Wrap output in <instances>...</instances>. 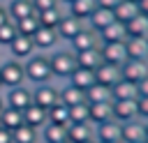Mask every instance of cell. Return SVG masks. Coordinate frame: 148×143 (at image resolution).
Listing matches in <instances>:
<instances>
[{
    "label": "cell",
    "mask_w": 148,
    "mask_h": 143,
    "mask_svg": "<svg viewBox=\"0 0 148 143\" xmlns=\"http://www.w3.org/2000/svg\"><path fill=\"white\" fill-rule=\"evenodd\" d=\"M49 62H51L53 81H58V83H65V81L74 74V69L79 67L76 53H74L67 44H60L58 48H53V51L49 53Z\"/></svg>",
    "instance_id": "6da1fadb"
},
{
    "label": "cell",
    "mask_w": 148,
    "mask_h": 143,
    "mask_svg": "<svg viewBox=\"0 0 148 143\" xmlns=\"http://www.w3.org/2000/svg\"><path fill=\"white\" fill-rule=\"evenodd\" d=\"M23 69H25V81H28L30 85H39V83H49V81H53V72H51L49 53H39V51H35V53L23 62Z\"/></svg>",
    "instance_id": "7a4b0ae2"
},
{
    "label": "cell",
    "mask_w": 148,
    "mask_h": 143,
    "mask_svg": "<svg viewBox=\"0 0 148 143\" xmlns=\"http://www.w3.org/2000/svg\"><path fill=\"white\" fill-rule=\"evenodd\" d=\"M0 78H2V90H9V88H16V85L28 83V81H25L23 62L5 55L2 62H0Z\"/></svg>",
    "instance_id": "3957f363"
},
{
    "label": "cell",
    "mask_w": 148,
    "mask_h": 143,
    "mask_svg": "<svg viewBox=\"0 0 148 143\" xmlns=\"http://www.w3.org/2000/svg\"><path fill=\"white\" fill-rule=\"evenodd\" d=\"M60 101V83L58 81H49V83H39L32 85V104H37L39 108L49 111Z\"/></svg>",
    "instance_id": "277c9868"
},
{
    "label": "cell",
    "mask_w": 148,
    "mask_h": 143,
    "mask_svg": "<svg viewBox=\"0 0 148 143\" xmlns=\"http://www.w3.org/2000/svg\"><path fill=\"white\" fill-rule=\"evenodd\" d=\"M2 92H5V101H7L9 108L25 111L32 104V85L30 83H23V85H16V88L2 90Z\"/></svg>",
    "instance_id": "5b68a950"
},
{
    "label": "cell",
    "mask_w": 148,
    "mask_h": 143,
    "mask_svg": "<svg viewBox=\"0 0 148 143\" xmlns=\"http://www.w3.org/2000/svg\"><path fill=\"white\" fill-rule=\"evenodd\" d=\"M32 44H35V51H39V53H51V51L58 48L62 42H60V37H58V30H56V28L39 25L37 32L32 35Z\"/></svg>",
    "instance_id": "8992f818"
},
{
    "label": "cell",
    "mask_w": 148,
    "mask_h": 143,
    "mask_svg": "<svg viewBox=\"0 0 148 143\" xmlns=\"http://www.w3.org/2000/svg\"><path fill=\"white\" fill-rule=\"evenodd\" d=\"M99 44H102V39H99V32L97 30H92L90 25H83V30L67 44L74 53H81V51H90V48H99Z\"/></svg>",
    "instance_id": "52a82bcc"
},
{
    "label": "cell",
    "mask_w": 148,
    "mask_h": 143,
    "mask_svg": "<svg viewBox=\"0 0 148 143\" xmlns=\"http://www.w3.org/2000/svg\"><path fill=\"white\" fill-rule=\"evenodd\" d=\"M32 53H35V44H32V37H28V35H16L14 42L5 51V55L14 58V60H21V62H25Z\"/></svg>",
    "instance_id": "ba28073f"
},
{
    "label": "cell",
    "mask_w": 148,
    "mask_h": 143,
    "mask_svg": "<svg viewBox=\"0 0 148 143\" xmlns=\"http://www.w3.org/2000/svg\"><path fill=\"white\" fill-rule=\"evenodd\" d=\"M99 55H102V62H111V65L120 67L127 60L125 42H102L99 44Z\"/></svg>",
    "instance_id": "9c48e42d"
},
{
    "label": "cell",
    "mask_w": 148,
    "mask_h": 143,
    "mask_svg": "<svg viewBox=\"0 0 148 143\" xmlns=\"http://www.w3.org/2000/svg\"><path fill=\"white\" fill-rule=\"evenodd\" d=\"M83 25H86V23H83L81 18H76V16H72V14L67 12V14L62 16V21L58 23V28H56V30H58L60 42H62V44H69V42H72V39L83 30Z\"/></svg>",
    "instance_id": "30bf717a"
},
{
    "label": "cell",
    "mask_w": 148,
    "mask_h": 143,
    "mask_svg": "<svg viewBox=\"0 0 148 143\" xmlns=\"http://www.w3.org/2000/svg\"><path fill=\"white\" fill-rule=\"evenodd\" d=\"M120 141L123 143H141L146 141V122L141 118L120 122Z\"/></svg>",
    "instance_id": "8fae6325"
},
{
    "label": "cell",
    "mask_w": 148,
    "mask_h": 143,
    "mask_svg": "<svg viewBox=\"0 0 148 143\" xmlns=\"http://www.w3.org/2000/svg\"><path fill=\"white\" fill-rule=\"evenodd\" d=\"M120 74L123 78L132 81V83H139L148 76V60H136V58H127L123 65H120Z\"/></svg>",
    "instance_id": "7c38bea8"
},
{
    "label": "cell",
    "mask_w": 148,
    "mask_h": 143,
    "mask_svg": "<svg viewBox=\"0 0 148 143\" xmlns=\"http://www.w3.org/2000/svg\"><path fill=\"white\" fill-rule=\"evenodd\" d=\"M113 118L118 122H130L139 118V104L136 99H118L113 101Z\"/></svg>",
    "instance_id": "4fadbf2b"
},
{
    "label": "cell",
    "mask_w": 148,
    "mask_h": 143,
    "mask_svg": "<svg viewBox=\"0 0 148 143\" xmlns=\"http://www.w3.org/2000/svg\"><path fill=\"white\" fill-rule=\"evenodd\" d=\"M95 138V125L92 122H72L67 127V141L69 143H81V141H92Z\"/></svg>",
    "instance_id": "5bb4252c"
},
{
    "label": "cell",
    "mask_w": 148,
    "mask_h": 143,
    "mask_svg": "<svg viewBox=\"0 0 148 143\" xmlns=\"http://www.w3.org/2000/svg\"><path fill=\"white\" fill-rule=\"evenodd\" d=\"M95 76H97V83L109 85V88H113V85L123 78L120 67H118V65H111V62H102V65L95 69Z\"/></svg>",
    "instance_id": "9a60e30c"
},
{
    "label": "cell",
    "mask_w": 148,
    "mask_h": 143,
    "mask_svg": "<svg viewBox=\"0 0 148 143\" xmlns=\"http://www.w3.org/2000/svg\"><path fill=\"white\" fill-rule=\"evenodd\" d=\"M95 141L97 143L120 141V122L118 120H106L102 125H95Z\"/></svg>",
    "instance_id": "2e32d148"
},
{
    "label": "cell",
    "mask_w": 148,
    "mask_h": 143,
    "mask_svg": "<svg viewBox=\"0 0 148 143\" xmlns=\"http://www.w3.org/2000/svg\"><path fill=\"white\" fill-rule=\"evenodd\" d=\"M116 21V14H113V9H109V7H99L97 5V9L92 12V16L86 21V25H90L92 30H97V32H102L106 25H111Z\"/></svg>",
    "instance_id": "e0dca14e"
},
{
    "label": "cell",
    "mask_w": 148,
    "mask_h": 143,
    "mask_svg": "<svg viewBox=\"0 0 148 143\" xmlns=\"http://www.w3.org/2000/svg\"><path fill=\"white\" fill-rule=\"evenodd\" d=\"M88 111H90V122L92 125H102L106 120H116L113 118V101H95V104H88Z\"/></svg>",
    "instance_id": "ac0fdd59"
},
{
    "label": "cell",
    "mask_w": 148,
    "mask_h": 143,
    "mask_svg": "<svg viewBox=\"0 0 148 143\" xmlns=\"http://www.w3.org/2000/svg\"><path fill=\"white\" fill-rule=\"evenodd\" d=\"M67 127H69V125L46 122V125L39 129V138H42V143H60V141H67Z\"/></svg>",
    "instance_id": "d6986e66"
},
{
    "label": "cell",
    "mask_w": 148,
    "mask_h": 143,
    "mask_svg": "<svg viewBox=\"0 0 148 143\" xmlns=\"http://www.w3.org/2000/svg\"><path fill=\"white\" fill-rule=\"evenodd\" d=\"M86 101V92L83 90H79V88H74L72 83H60V104H65L67 108H72V106H76V104H83Z\"/></svg>",
    "instance_id": "ffe728a7"
},
{
    "label": "cell",
    "mask_w": 148,
    "mask_h": 143,
    "mask_svg": "<svg viewBox=\"0 0 148 143\" xmlns=\"http://www.w3.org/2000/svg\"><path fill=\"white\" fill-rule=\"evenodd\" d=\"M125 51H127V58L148 60V37H127Z\"/></svg>",
    "instance_id": "44dd1931"
},
{
    "label": "cell",
    "mask_w": 148,
    "mask_h": 143,
    "mask_svg": "<svg viewBox=\"0 0 148 143\" xmlns=\"http://www.w3.org/2000/svg\"><path fill=\"white\" fill-rule=\"evenodd\" d=\"M67 83H72L74 88H79V90H88L92 83H97V76H95V72L92 69H86V67H76L74 69V74L67 78Z\"/></svg>",
    "instance_id": "7402d4cb"
},
{
    "label": "cell",
    "mask_w": 148,
    "mask_h": 143,
    "mask_svg": "<svg viewBox=\"0 0 148 143\" xmlns=\"http://www.w3.org/2000/svg\"><path fill=\"white\" fill-rule=\"evenodd\" d=\"M67 14V7L65 5H56L51 9H44V12H37V18H39V25H46V28H58V23L62 21V16Z\"/></svg>",
    "instance_id": "603a6c76"
},
{
    "label": "cell",
    "mask_w": 148,
    "mask_h": 143,
    "mask_svg": "<svg viewBox=\"0 0 148 143\" xmlns=\"http://www.w3.org/2000/svg\"><path fill=\"white\" fill-rule=\"evenodd\" d=\"M111 92H113V101H118V99H139V85L127 81V78H120L111 88Z\"/></svg>",
    "instance_id": "cb8c5ba5"
},
{
    "label": "cell",
    "mask_w": 148,
    "mask_h": 143,
    "mask_svg": "<svg viewBox=\"0 0 148 143\" xmlns=\"http://www.w3.org/2000/svg\"><path fill=\"white\" fill-rule=\"evenodd\" d=\"M23 122H25L28 127L42 129V127L49 122V118H46V111H44V108H39L37 104H30V106L23 111Z\"/></svg>",
    "instance_id": "d4e9b609"
},
{
    "label": "cell",
    "mask_w": 148,
    "mask_h": 143,
    "mask_svg": "<svg viewBox=\"0 0 148 143\" xmlns=\"http://www.w3.org/2000/svg\"><path fill=\"white\" fill-rule=\"evenodd\" d=\"M95 9H97V0H74V2L67 7V12H69L72 16H76V18H81L83 23L92 16Z\"/></svg>",
    "instance_id": "484cf974"
},
{
    "label": "cell",
    "mask_w": 148,
    "mask_h": 143,
    "mask_svg": "<svg viewBox=\"0 0 148 143\" xmlns=\"http://www.w3.org/2000/svg\"><path fill=\"white\" fill-rule=\"evenodd\" d=\"M7 9H9V18L12 21H18L23 16H30V14H37L32 0H7Z\"/></svg>",
    "instance_id": "4316f807"
},
{
    "label": "cell",
    "mask_w": 148,
    "mask_h": 143,
    "mask_svg": "<svg viewBox=\"0 0 148 143\" xmlns=\"http://www.w3.org/2000/svg\"><path fill=\"white\" fill-rule=\"evenodd\" d=\"M12 143H42V138H39V129L28 127V125L23 122L21 127H16V129L12 131Z\"/></svg>",
    "instance_id": "83f0119b"
},
{
    "label": "cell",
    "mask_w": 148,
    "mask_h": 143,
    "mask_svg": "<svg viewBox=\"0 0 148 143\" xmlns=\"http://www.w3.org/2000/svg\"><path fill=\"white\" fill-rule=\"evenodd\" d=\"M99 39H102V42H125V39H127V28H125V23L113 21L111 25H106V28L99 32Z\"/></svg>",
    "instance_id": "f1b7e54d"
},
{
    "label": "cell",
    "mask_w": 148,
    "mask_h": 143,
    "mask_svg": "<svg viewBox=\"0 0 148 143\" xmlns=\"http://www.w3.org/2000/svg\"><path fill=\"white\" fill-rule=\"evenodd\" d=\"M86 101H88V104H95V101H113V92H111L109 85L92 83V85L86 90Z\"/></svg>",
    "instance_id": "f546056e"
},
{
    "label": "cell",
    "mask_w": 148,
    "mask_h": 143,
    "mask_svg": "<svg viewBox=\"0 0 148 143\" xmlns=\"http://www.w3.org/2000/svg\"><path fill=\"white\" fill-rule=\"evenodd\" d=\"M113 14H116V21L127 23V21H132V18L139 14V5L132 2V0H120V2L113 7Z\"/></svg>",
    "instance_id": "4dcf8cb0"
},
{
    "label": "cell",
    "mask_w": 148,
    "mask_h": 143,
    "mask_svg": "<svg viewBox=\"0 0 148 143\" xmlns=\"http://www.w3.org/2000/svg\"><path fill=\"white\" fill-rule=\"evenodd\" d=\"M125 28H127V37H148V16L139 12L132 21L125 23Z\"/></svg>",
    "instance_id": "1f68e13d"
},
{
    "label": "cell",
    "mask_w": 148,
    "mask_h": 143,
    "mask_svg": "<svg viewBox=\"0 0 148 143\" xmlns=\"http://www.w3.org/2000/svg\"><path fill=\"white\" fill-rule=\"evenodd\" d=\"M0 125H2L5 129L14 131L16 127H21V125H23V111H16V108L5 106V108H2V113H0Z\"/></svg>",
    "instance_id": "d6a6232c"
},
{
    "label": "cell",
    "mask_w": 148,
    "mask_h": 143,
    "mask_svg": "<svg viewBox=\"0 0 148 143\" xmlns=\"http://www.w3.org/2000/svg\"><path fill=\"white\" fill-rule=\"evenodd\" d=\"M76 62L79 67H86V69H97L102 65V55H99V48H90V51H81L76 53Z\"/></svg>",
    "instance_id": "836d02e7"
},
{
    "label": "cell",
    "mask_w": 148,
    "mask_h": 143,
    "mask_svg": "<svg viewBox=\"0 0 148 143\" xmlns=\"http://www.w3.org/2000/svg\"><path fill=\"white\" fill-rule=\"evenodd\" d=\"M14 23H16L18 35H28V37H32V35L37 32V28H39V18H37V14L23 16V18H18V21H14Z\"/></svg>",
    "instance_id": "e575fe53"
},
{
    "label": "cell",
    "mask_w": 148,
    "mask_h": 143,
    "mask_svg": "<svg viewBox=\"0 0 148 143\" xmlns=\"http://www.w3.org/2000/svg\"><path fill=\"white\" fill-rule=\"evenodd\" d=\"M46 118H49V122H56V125H69V108L58 101L53 108L46 111Z\"/></svg>",
    "instance_id": "d590c367"
},
{
    "label": "cell",
    "mask_w": 148,
    "mask_h": 143,
    "mask_svg": "<svg viewBox=\"0 0 148 143\" xmlns=\"http://www.w3.org/2000/svg\"><path fill=\"white\" fill-rule=\"evenodd\" d=\"M18 35V30H16V23L14 21H7V23H2L0 25V48L2 51H7V46L14 42V37Z\"/></svg>",
    "instance_id": "8d00e7d4"
},
{
    "label": "cell",
    "mask_w": 148,
    "mask_h": 143,
    "mask_svg": "<svg viewBox=\"0 0 148 143\" xmlns=\"http://www.w3.org/2000/svg\"><path fill=\"white\" fill-rule=\"evenodd\" d=\"M72 122H90V111H88V101L76 104L69 108V125Z\"/></svg>",
    "instance_id": "74e56055"
},
{
    "label": "cell",
    "mask_w": 148,
    "mask_h": 143,
    "mask_svg": "<svg viewBox=\"0 0 148 143\" xmlns=\"http://www.w3.org/2000/svg\"><path fill=\"white\" fill-rule=\"evenodd\" d=\"M32 5H35V12H44V9H51V7L62 5V2L60 0H32Z\"/></svg>",
    "instance_id": "f35d334b"
},
{
    "label": "cell",
    "mask_w": 148,
    "mask_h": 143,
    "mask_svg": "<svg viewBox=\"0 0 148 143\" xmlns=\"http://www.w3.org/2000/svg\"><path fill=\"white\" fill-rule=\"evenodd\" d=\"M136 104H139V118L143 122H148V97H139Z\"/></svg>",
    "instance_id": "ab89813d"
},
{
    "label": "cell",
    "mask_w": 148,
    "mask_h": 143,
    "mask_svg": "<svg viewBox=\"0 0 148 143\" xmlns=\"http://www.w3.org/2000/svg\"><path fill=\"white\" fill-rule=\"evenodd\" d=\"M7 21H12V18H9V9H7V2H0V25H2V23H7Z\"/></svg>",
    "instance_id": "60d3db41"
},
{
    "label": "cell",
    "mask_w": 148,
    "mask_h": 143,
    "mask_svg": "<svg viewBox=\"0 0 148 143\" xmlns=\"http://www.w3.org/2000/svg\"><path fill=\"white\" fill-rule=\"evenodd\" d=\"M136 85H139V97H148V76L143 81H139Z\"/></svg>",
    "instance_id": "b9f144b4"
},
{
    "label": "cell",
    "mask_w": 148,
    "mask_h": 143,
    "mask_svg": "<svg viewBox=\"0 0 148 143\" xmlns=\"http://www.w3.org/2000/svg\"><path fill=\"white\" fill-rule=\"evenodd\" d=\"M0 143H12V131L0 127Z\"/></svg>",
    "instance_id": "7bdbcfd3"
},
{
    "label": "cell",
    "mask_w": 148,
    "mask_h": 143,
    "mask_svg": "<svg viewBox=\"0 0 148 143\" xmlns=\"http://www.w3.org/2000/svg\"><path fill=\"white\" fill-rule=\"evenodd\" d=\"M118 2H120V0H97V5H99V7H109V9H113Z\"/></svg>",
    "instance_id": "ee69618b"
},
{
    "label": "cell",
    "mask_w": 148,
    "mask_h": 143,
    "mask_svg": "<svg viewBox=\"0 0 148 143\" xmlns=\"http://www.w3.org/2000/svg\"><path fill=\"white\" fill-rule=\"evenodd\" d=\"M136 5H139V12H141V14H146V16H148V0H139V2H136Z\"/></svg>",
    "instance_id": "f6af8a7d"
},
{
    "label": "cell",
    "mask_w": 148,
    "mask_h": 143,
    "mask_svg": "<svg viewBox=\"0 0 148 143\" xmlns=\"http://www.w3.org/2000/svg\"><path fill=\"white\" fill-rule=\"evenodd\" d=\"M5 106H7V101H5V92L0 90V113H2V108H5Z\"/></svg>",
    "instance_id": "bcb514c9"
},
{
    "label": "cell",
    "mask_w": 148,
    "mask_h": 143,
    "mask_svg": "<svg viewBox=\"0 0 148 143\" xmlns=\"http://www.w3.org/2000/svg\"><path fill=\"white\" fill-rule=\"evenodd\" d=\"M60 2H62V5H65V7H69V5H72V2H74V0H60Z\"/></svg>",
    "instance_id": "7dc6e473"
},
{
    "label": "cell",
    "mask_w": 148,
    "mask_h": 143,
    "mask_svg": "<svg viewBox=\"0 0 148 143\" xmlns=\"http://www.w3.org/2000/svg\"><path fill=\"white\" fill-rule=\"evenodd\" d=\"M2 58H5V51H2V48H0V62H2Z\"/></svg>",
    "instance_id": "c3c4849f"
},
{
    "label": "cell",
    "mask_w": 148,
    "mask_h": 143,
    "mask_svg": "<svg viewBox=\"0 0 148 143\" xmlns=\"http://www.w3.org/2000/svg\"><path fill=\"white\" fill-rule=\"evenodd\" d=\"M81 143H97V141H95V138H92V141H81Z\"/></svg>",
    "instance_id": "681fc988"
},
{
    "label": "cell",
    "mask_w": 148,
    "mask_h": 143,
    "mask_svg": "<svg viewBox=\"0 0 148 143\" xmlns=\"http://www.w3.org/2000/svg\"><path fill=\"white\" fill-rule=\"evenodd\" d=\"M146 141H148V122H146Z\"/></svg>",
    "instance_id": "f907efd6"
},
{
    "label": "cell",
    "mask_w": 148,
    "mask_h": 143,
    "mask_svg": "<svg viewBox=\"0 0 148 143\" xmlns=\"http://www.w3.org/2000/svg\"><path fill=\"white\" fill-rule=\"evenodd\" d=\"M106 143H123V141H106Z\"/></svg>",
    "instance_id": "816d5d0a"
},
{
    "label": "cell",
    "mask_w": 148,
    "mask_h": 143,
    "mask_svg": "<svg viewBox=\"0 0 148 143\" xmlns=\"http://www.w3.org/2000/svg\"><path fill=\"white\" fill-rule=\"evenodd\" d=\"M0 90H2V78H0Z\"/></svg>",
    "instance_id": "f5cc1de1"
},
{
    "label": "cell",
    "mask_w": 148,
    "mask_h": 143,
    "mask_svg": "<svg viewBox=\"0 0 148 143\" xmlns=\"http://www.w3.org/2000/svg\"><path fill=\"white\" fill-rule=\"evenodd\" d=\"M60 143H69V141H60Z\"/></svg>",
    "instance_id": "db71d44e"
},
{
    "label": "cell",
    "mask_w": 148,
    "mask_h": 143,
    "mask_svg": "<svg viewBox=\"0 0 148 143\" xmlns=\"http://www.w3.org/2000/svg\"><path fill=\"white\" fill-rule=\"evenodd\" d=\"M132 2H139V0H132Z\"/></svg>",
    "instance_id": "11a10c76"
},
{
    "label": "cell",
    "mask_w": 148,
    "mask_h": 143,
    "mask_svg": "<svg viewBox=\"0 0 148 143\" xmlns=\"http://www.w3.org/2000/svg\"><path fill=\"white\" fill-rule=\"evenodd\" d=\"M141 143H148V141H141Z\"/></svg>",
    "instance_id": "9f6ffc18"
},
{
    "label": "cell",
    "mask_w": 148,
    "mask_h": 143,
    "mask_svg": "<svg viewBox=\"0 0 148 143\" xmlns=\"http://www.w3.org/2000/svg\"><path fill=\"white\" fill-rule=\"evenodd\" d=\"M0 2H7V0H0Z\"/></svg>",
    "instance_id": "6f0895ef"
},
{
    "label": "cell",
    "mask_w": 148,
    "mask_h": 143,
    "mask_svg": "<svg viewBox=\"0 0 148 143\" xmlns=\"http://www.w3.org/2000/svg\"><path fill=\"white\" fill-rule=\"evenodd\" d=\"M0 127H2V125H0Z\"/></svg>",
    "instance_id": "680465c9"
}]
</instances>
